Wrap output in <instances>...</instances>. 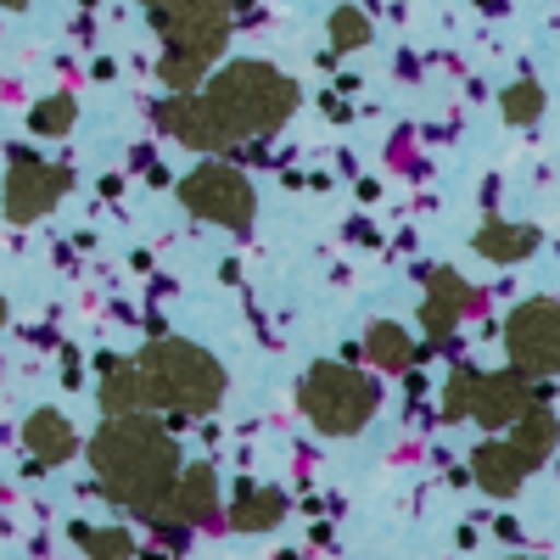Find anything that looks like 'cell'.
<instances>
[]
</instances>
